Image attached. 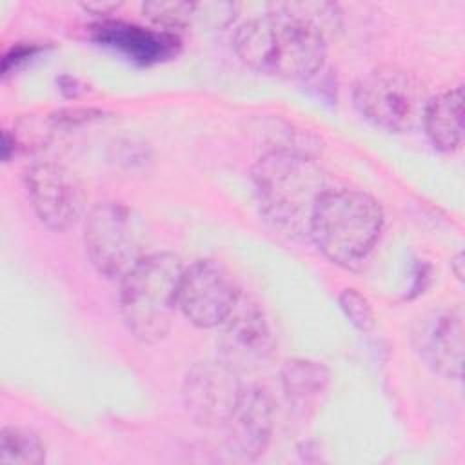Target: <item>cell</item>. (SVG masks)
I'll return each mask as SVG.
<instances>
[{
  "label": "cell",
  "mask_w": 465,
  "mask_h": 465,
  "mask_svg": "<svg viewBox=\"0 0 465 465\" xmlns=\"http://www.w3.org/2000/svg\"><path fill=\"white\" fill-rule=\"evenodd\" d=\"M36 51V47H33V45H29V47H25V45H18V47H13L7 54H5V58H4V64H2V73L4 74H7L11 69H15L20 62H24V60H27L33 53Z\"/></svg>",
  "instance_id": "cell-20"
},
{
  "label": "cell",
  "mask_w": 465,
  "mask_h": 465,
  "mask_svg": "<svg viewBox=\"0 0 465 465\" xmlns=\"http://www.w3.org/2000/svg\"><path fill=\"white\" fill-rule=\"evenodd\" d=\"M240 298L234 276L218 260H196L182 272L178 309L200 329L222 325Z\"/></svg>",
  "instance_id": "cell-7"
},
{
  "label": "cell",
  "mask_w": 465,
  "mask_h": 465,
  "mask_svg": "<svg viewBox=\"0 0 465 465\" xmlns=\"http://www.w3.org/2000/svg\"><path fill=\"white\" fill-rule=\"evenodd\" d=\"M143 15L163 29H178L191 24L196 16L198 4L178 2V0H153L142 5Z\"/></svg>",
  "instance_id": "cell-17"
},
{
  "label": "cell",
  "mask_w": 465,
  "mask_h": 465,
  "mask_svg": "<svg viewBox=\"0 0 465 465\" xmlns=\"http://www.w3.org/2000/svg\"><path fill=\"white\" fill-rule=\"evenodd\" d=\"M280 380L289 403L298 409H307L327 391L331 374L320 361L292 358L282 365Z\"/></svg>",
  "instance_id": "cell-15"
},
{
  "label": "cell",
  "mask_w": 465,
  "mask_h": 465,
  "mask_svg": "<svg viewBox=\"0 0 465 465\" xmlns=\"http://www.w3.org/2000/svg\"><path fill=\"white\" fill-rule=\"evenodd\" d=\"M31 207L42 225L54 232L67 231L78 218L80 198L69 173L54 162H36L25 171Z\"/></svg>",
  "instance_id": "cell-10"
},
{
  "label": "cell",
  "mask_w": 465,
  "mask_h": 465,
  "mask_svg": "<svg viewBox=\"0 0 465 465\" xmlns=\"http://www.w3.org/2000/svg\"><path fill=\"white\" fill-rule=\"evenodd\" d=\"M383 229L380 203L361 191L329 189L318 200L309 225V238L336 265L363 263Z\"/></svg>",
  "instance_id": "cell-3"
},
{
  "label": "cell",
  "mask_w": 465,
  "mask_h": 465,
  "mask_svg": "<svg viewBox=\"0 0 465 465\" xmlns=\"http://www.w3.org/2000/svg\"><path fill=\"white\" fill-rule=\"evenodd\" d=\"M463 311L460 307L441 309L418 320L412 329V345L434 372L460 380L463 369Z\"/></svg>",
  "instance_id": "cell-11"
},
{
  "label": "cell",
  "mask_w": 465,
  "mask_h": 465,
  "mask_svg": "<svg viewBox=\"0 0 465 465\" xmlns=\"http://www.w3.org/2000/svg\"><path fill=\"white\" fill-rule=\"evenodd\" d=\"M251 178L265 222L291 238L309 236L312 211L331 189L320 163L307 151L274 147L254 163Z\"/></svg>",
  "instance_id": "cell-2"
},
{
  "label": "cell",
  "mask_w": 465,
  "mask_h": 465,
  "mask_svg": "<svg viewBox=\"0 0 465 465\" xmlns=\"http://www.w3.org/2000/svg\"><path fill=\"white\" fill-rule=\"evenodd\" d=\"M222 325L218 360L234 372L256 371L271 360L276 341L267 316L258 303L242 296Z\"/></svg>",
  "instance_id": "cell-9"
},
{
  "label": "cell",
  "mask_w": 465,
  "mask_h": 465,
  "mask_svg": "<svg viewBox=\"0 0 465 465\" xmlns=\"http://www.w3.org/2000/svg\"><path fill=\"white\" fill-rule=\"evenodd\" d=\"M340 9L327 2H283L242 24L234 35L240 60L267 76L307 80L320 73L327 33L338 27Z\"/></svg>",
  "instance_id": "cell-1"
},
{
  "label": "cell",
  "mask_w": 465,
  "mask_h": 465,
  "mask_svg": "<svg viewBox=\"0 0 465 465\" xmlns=\"http://www.w3.org/2000/svg\"><path fill=\"white\" fill-rule=\"evenodd\" d=\"M142 223L122 202L96 203L84 225V245L91 265L109 280H122L142 254Z\"/></svg>",
  "instance_id": "cell-6"
},
{
  "label": "cell",
  "mask_w": 465,
  "mask_h": 465,
  "mask_svg": "<svg viewBox=\"0 0 465 465\" xmlns=\"http://www.w3.org/2000/svg\"><path fill=\"white\" fill-rule=\"evenodd\" d=\"M274 403L262 385H243L240 398L223 423L225 441L231 452L242 460L260 458L272 434Z\"/></svg>",
  "instance_id": "cell-12"
},
{
  "label": "cell",
  "mask_w": 465,
  "mask_h": 465,
  "mask_svg": "<svg viewBox=\"0 0 465 465\" xmlns=\"http://www.w3.org/2000/svg\"><path fill=\"white\" fill-rule=\"evenodd\" d=\"M51 116L53 125L58 127H76L89 122H98L104 118V111L100 109H62L56 111Z\"/></svg>",
  "instance_id": "cell-19"
},
{
  "label": "cell",
  "mask_w": 465,
  "mask_h": 465,
  "mask_svg": "<svg viewBox=\"0 0 465 465\" xmlns=\"http://www.w3.org/2000/svg\"><path fill=\"white\" fill-rule=\"evenodd\" d=\"M338 303L345 318L352 323L354 329L361 332H369L374 327V311L369 303V300L352 287H347L340 292Z\"/></svg>",
  "instance_id": "cell-18"
},
{
  "label": "cell",
  "mask_w": 465,
  "mask_h": 465,
  "mask_svg": "<svg viewBox=\"0 0 465 465\" xmlns=\"http://www.w3.org/2000/svg\"><path fill=\"white\" fill-rule=\"evenodd\" d=\"M243 383L240 374L222 360L193 365L182 385V400L187 414L203 427H223L232 412Z\"/></svg>",
  "instance_id": "cell-8"
},
{
  "label": "cell",
  "mask_w": 465,
  "mask_h": 465,
  "mask_svg": "<svg viewBox=\"0 0 465 465\" xmlns=\"http://www.w3.org/2000/svg\"><path fill=\"white\" fill-rule=\"evenodd\" d=\"M183 265L173 252L143 254L120 280V312L127 331L143 343L167 336L178 309Z\"/></svg>",
  "instance_id": "cell-4"
},
{
  "label": "cell",
  "mask_w": 465,
  "mask_h": 465,
  "mask_svg": "<svg viewBox=\"0 0 465 465\" xmlns=\"http://www.w3.org/2000/svg\"><path fill=\"white\" fill-rule=\"evenodd\" d=\"M352 100L358 113L376 127L405 133L421 122L429 98L412 73L396 65H381L360 76Z\"/></svg>",
  "instance_id": "cell-5"
},
{
  "label": "cell",
  "mask_w": 465,
  "mask_h": 465,
  "mask_svg": "<svg viewBox=\"0 0 465 465\" xmlns=\"http://www.w3.org/2000/svg\"><path fill=\"white\" fill-rule=\"evenodd\" d=\"M98 40L127 53L140 62L162 60L174 51L176 38L167 33H151L142 27L109 22L96 27Z\"/></svg>",
  "instance_id": "cell-14"
},
{
  "label": "cell",
  "mask_w": 465,
  "mask_h": 465,
  "mask_svg": "<svg viewBox=\"0 0 465 465\" xmlns=\"http://www.w3.org/2000/svg\"><path fill=\"white\" fill-rule=\"evenodd\" d=\"M421 124L436 149L443 153L458 149L463 140V87L458 85L429 98Z\"/></svg>",
  "instance_id": "cell-13"
},
{
  "label": "cell",
  "mask_w": 465,
  "mask_h": 465,
  "mask_svg": "<svg viewBox=\"0 0 465 465\" xmlns=\"http://www.w3.org/2000/svg\"><path fill=\"white\" fill-rule=\"evenodd\" d=\"M120 5V2H87L84 4V7L94 15H107L111 11H114Z\"/></svg>",
  "instance_id": "cell-21"
},
{
  "label": "cell",
  "mask_w": 465,
  "mask_h": 465,
  "mask_svg": "<svg viewBox=\"0 0 465 465\" xmlns=\"http://www.w3.org/2000/svg\"><path fill=\"white\" fill-rule=\"evenodd\" d=\"M45 461V447L40 436L27 427H4L0 434V463L40 465Z\"/></svg>",
  "instance_id": "cell-16"
},
{
  "label": "cell",
  "mask_w": 465,
  "mask_h": 465,
  "mask_svg": "<svg viewBox=\"0 0 465 465\" xmlns=\"http://www.w3.org/2000/svg\"><path fill=\"white\" fill-rule=\"evenodd\" d=\"M450 271L454 272V276L463 282V274H465V262H463V254L458 252L452 260H450Z\"/></svg>",
  "instance_id": "cell-22"
}]
</instances>
